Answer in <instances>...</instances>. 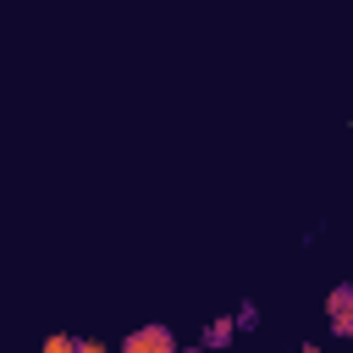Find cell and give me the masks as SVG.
I'll list each match as a JSON object with an SVG mask.
<instances>
[{"instance_id": "obj_5", "label": "cell", "mask_w": 353, "mask_h": 353, "mask_svg": "<svg viewBox=\"0 0 353 353\" xmlns=\"http://www.w3.org/2000/svg\"><path fill=\"white\" fill-rule=\"evenodd\" d=\"M182 353H204V347H182Z\"/></svg>"}, {"instance_id": "obj_3", "label": "cell", "mask_w": 353, "mask_h": 353, "mask_svg": "<svg viewBox=\"0 0 353 353\" xmlns=\"http://www.w3.org/2000/svg\"><path fill=\"white\" fill-rule=\"evenodd\" d=\"M232 331H237V320H215L204 342H210V347H221V342H232Z\"/></svg>"}, {"instance_id": "obj_1", "label": "cell", "mask_w": 353, "mask_h": 353, "mask_svg": "<svg viewBox=\"0 0 353 353\" xmlns=\"http://www.w3.org/2000/svg\"><path fill=\"white\" fill-rule=\"evenodd\" d=\"M121 353H176V336L165 325H138V331H127Z\"/></svg>"}, {"instance_id": "obj_4", "label": "cell", "mask_w": 353, "mask_h": 353, "mask_svg": "<svg viewBox=\"0 0 353 353\" xmlns=\"http://www.w3.org/2000/svg\"><path fill=\"white\" fill-rule=\"evenodd\" d=\"M72 342H77V336H66V331H55V336L44 342V353H72Z\"/></svg>"}, {"instance_id": "obj_2", "label": "cell", "mask_w": 353, "mask_h": 353, "mask_svg": "<svg viewBox=\"0 0 353 353\" xmlns=\"http://www.w3.org/2000/svg\"><path fill=\"white\" fill-rule=\"evenodd\" d=\"M347 303H353V292H347V287H331V325H336V331H353Z\"/></svg>"}]
</instances>
